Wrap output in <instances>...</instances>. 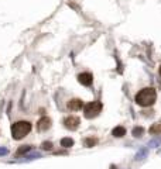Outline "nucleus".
<instances>
[{
    "label": "nucleus",
    "instance_id": "nucleus-1",
    "mask_svg": "<svg viewBox=\"0 0 161 169\" xmlns=\"http://www.w3.org/2000/svg\"><path fill=\"white\" fill-rule=\"evenodd\" d=\"M157 100V92L154 87H144L141 90H138V93L134 97V101L141 107H150L156 103Z\"/></svg>",
    "mask_w": 161,
    "mask_h": 169
},
{
    "label": "nucleus",
    "instance_id": "nucleus-2",
    "mask_svg": "<svg viewBox=\"0 0 161 169\" xmlns=\"http://www.w3.org/2000/svg\"><path fill=\"white\" fill-rule=\"evenodd\" d=\"M30 131H31V123L30 121L20 120V121L13 123V125H11V135H13L14 140H21Z\"/></svg>",
    "mask_w": 161,
    "mask_h": 169
},
{
    "label": "nucleus",
    "instance_id": "nucleus-3",
    "mask_svg": "<svg viewBox=\"0 0 161 169\" xmlns=\"http://www.w3.org/2000/svg\"><path fill=\"white\" fill-rule=\"evenodd\" d=\"M102 109H103V106H102L101 101H91L83 107V116L86 119H95L96 116H99Z\"/></svg>",
    "mask_w": 161,
    "mask_h": 169
},
{
    "label": "nucleus",
    "instance_id": "nucleus-4",
    "mask_svg": "<svg viewBox=\"0 0 161 169\" xmlns=\"http://www.w3.org/2000/svg\"><path fill=\"white\" fill-rule=\"evenodd\" d=\"M79 123H81V121H79V119H78V117H75V116H68V117L64 120L65 128H68V130H71V131L78 130Z\"/></svg>",
    "mask_w": 161,
    "mask_h": 169
},
{
    "label": "nucleus",
    "instance_id": "nucleus-5",
    "mask_svg": "<svg viewBox=\"0 0 161 169\" xmlns=\"http://www.w3.org/2000/svg\"><path fill=\"white\" fill-rule=\"evenodd\" d=\"M78 82L82 85V86H91L93 83V76L92 73L89 72H83L78 75Z\"/></svg>",
    "mask_w": 161,
    "mask_h": 169
},
{
    "label": "nucleus",
    "instance_id": "nucleus-6",
    "mask_svg": "<svg viewBox=\"0 0 161 169\" xmlns=\"http://www.w3.org/2000/svg\"><path fill=\"white\" fill-rule=\"evenodd\" d=\"M51 127V119L50 117H41L37 121V130L38 131H47Z\"/></svg>",
    "mask_w": 161,
    "mask_h": 169
},
{
    "label": "nucleus",
    "instance_id": "nucleus-7",
    "mask_svg": "<svg viewBox=\"0 0 161 169\" xmlns=\"http://www.w3.org/2000/svg\"><path fill=\"white\" fill-rule=\"evenodd\" d=\"M67 107L72 111H76V110H81L83 107V101L81 99H71V100L67 103Z\"/></svg>",
    "mask_w": 161,
    "mask_h": 169
},
{
    "label": "nucleus",
    "instance_id": "nucleus-8",
    "mask_svg": "<svg viewBox=\"0 0 161 169\" xmlns=\"http://www.w3.org/2000/svg\"><path fill=\"white\" fill-rule=\"evenodd\" d=\"M112 134H113V137H117V138H122L126 135V128L122 127V125H117V127L113 128V131H112Z\"/></svg>",
    "mask_w": 161,
    "mask_h": 169
},
{
    "label": "nucleus",
    "instance_id": "nucleus-9",
    "mask_svg": "<svg viewBox=\"0 0 161 169\" xmlns=\"http://www.w3.org/2000/svg\"><path fill=\"white\" fill-rule=\"evenodd\" d=\"M148 131H150V134H154V135H157V134H161V123L153 124Z\"/></svg>",
    "mask_w": 161,
    "mask_h": 169
},
{
    "label": "nucleus",
    "instance_id": "nucleus-10",
    "mask_svg": "<svg viewBox=\"0 0 161 169\" xmlns=\"http://www.w3.org/2000/svg\"><path fill=\"white\" fill-rule=\"evenodd\" d=\"M74 145V140L72 138H62L61 140V146H64V148H71V146Z\"/></svg>",
    "mask_w": 161,
    "mask_h": 169
},
{
    "label": "nucleus",
    "instance_id": "nucleus-11",
    "mask_svg": "<svg viewBox=\"0 0 161 169\" xmlns=\"http://www.w3.org/2000/svg\"><path fill=\"white\" fill-rule=\"evenodd\" d=\"M31 149V146L30 145H23V146H20L19 149H17V152H16V155L17 156H21L23 154H26V152H28Z\"/></svg>",
    "mask_w": 161,
    "mask_h": 169
},
{
    "label": "nucleus",
    "instance_id": "nucleus-12",
    "mask_svg": "<svg viewBox=\"0 0 161 169\" xmlns=\"http://www.w3.org/2000/svg\"><path fill=\"white\" fill-rule=\"evenodd\" d=\"M132 134H133L134 137H143V134H144V128L143 127H134L133 131H132Z\"/></svg>",
    "mask_w": 161,
    "mask_h": 169
},
{
    "label": "nucleus",
    "instance_id": "nucleus-13",
    "mask_svg": "<svg viewBox=\"0 0 161 169\" xmlns=\"http://www.w3.org/2000/svg\"><path fill=\"white\" fill-rule=\"evenodd\" d=\"M96 142H98V140H96V138H86V140H85V145H86V146H89V148H91V146L96 145Z\"/></svg>",
    "mask_w": 161,
    "mask_h": 169
},
{
    "label": "nucleus",
    "instance_id": "nucleus-14",
    "mask_svg": "<svg viewBox=\"0 0 161 169\" xmlns=\"http://www.w3.org/2000/svg\"><path fill=\"white\" fill-rule=\"evenodd\" d=\"M41 148H42V149H45V151H50V149H52V142H50V141L42 142Z\"/></svg>",
    "mask_w": 161,
    "mask_h": 169
},
{
    "label": "nucleus",
    "instance_id": "nucleus-15",
    "mask_svg": "<svg viewBox=\"0 0 161 169\" xmlns=\"http://www.w3.org/2000/svg\"><path fill=\"white\" fill-rule=\"evenodd\" d=\"M7 154V149L6 148H0V155H6Z\"/></svg>",
    "mask_w": 161,
    "mask_h": 169
},
{
    "label": "nucleus",
    "instance_id": "nucleus-16",
    "mask_svg": "<svg viewBox=\"0 0 161 169\" xmlns=\"http://www.w3.org/2000/svg\"><path fill=\"white\" fill-rule=\"evenodd\" d=\"M160 76H161V66H160Z\"/></svg>",
    "mask_w": 161,
    "mask_h": 169
}]
</instances>
